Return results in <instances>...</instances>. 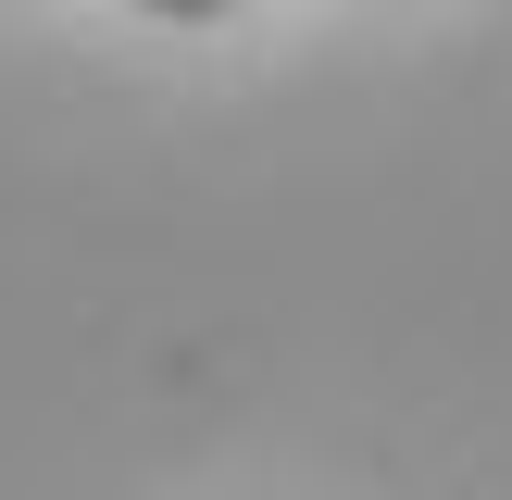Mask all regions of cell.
Wrapping results in <instances>:
<instances>
[{
  "label": "cell",
  "mask_w": 512,
  "mask_h": 500,
  "mask_svg": "<svg viewBox=\"0 0 512 500\" xmlns=\"http://www.w3.org/2000/svg\"><path fill=\"white\" fill-rule=\"evenodd\" d=\"M125 13H163V25H213V13H238V0H125Z\"/></svg>",
  "instance_id": "cell-1"
}]
</instances>
